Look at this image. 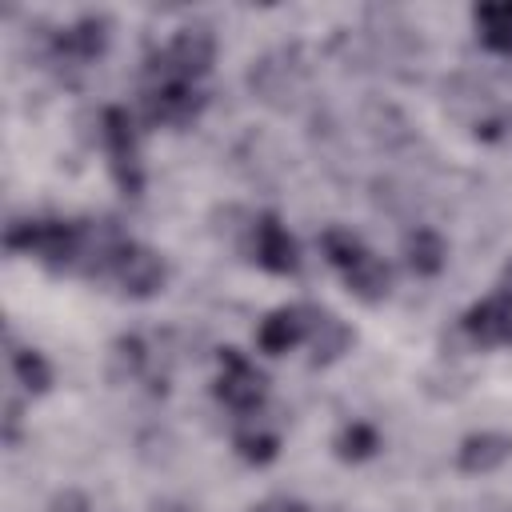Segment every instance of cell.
<instances>
[{"label":"cell","mask_w":512,"mask_h":512,"mask_svg":"<svg viewBox=\"0 0 512 512\" xmlns=\"http://www.w3.org/2000/svg\"><path fill=\"white\" fill-rule=\"evenodd\" d=\"M88 220H16L4 232L12 252L36 256L48 272H80L88 260Z\"/></svg>","instance_id":"1"},{"label":"cell","mask_w":512,"mask_h":512,"mask_svg":"<svg viewBox=\"0 0 512 512\" xmlns=\"http://www.w3.org/2000/svg\"><path fill=\"white\" fill-rule=\"evenodd\" d=\"M320 248H324L328 264L340 272L344 288H348L356 300L376 304V300L388 296V288H392V268H388L356 232H348V228H324Z\"/></svg>","instance_id":"2"},{"label":"cell","mask_w":512,"mask_h":512,"mask_svg":"<svg viewBox=\"0 0 512 512\" xmlns=\"http://www.w3.org/2000/svg\"><path fill=\"white\" fill-rule=\"evenodd\" d=\"M216 60V40L204 24L180 28L160 52L148 56V80H188L200 84Z\"/></svg>","instance_id":"3"},{"label":"cell","mask_w":512,"mask_h":512,"mask_svg":"<svg viewBox=\"0 0 512 512\" xmlns=\"http://www.w3.org/2000/svg\"><path fill=\"white\" fill-rule=\"evenodd\" d=\"M100 136H104V152H108V168L112 180L124 196H140L144 192V164H140V136H136V120L128 116V108L112 104L100 116Z\"/></svg>","instance_id":"4"},{"label":"cell","mask_w":512,"mask_h":512,"mask_svg":"<svg viewBox=\"0 0 512 512\" xmlns=\"http://www.w3.org/2000/svg\"><path fill=\"white\" fill-rule=\"evenodd\" d=\"M220 376H216V400L232 408L236 416H256L268 400V376L240 352V348H220Z\"/></svg>","instance_id":"5"},{"label":"cell","mask_w":512,"mask_h":512,"mask_svg":"<svg viewBox=\"0 0 512 512\" xmlns=\"http://www.w3.org/2000/svg\"><path fill=\"white\" fill-rule=\"evenodd\" d=\"M104 280H116V288L132 300H148L164 288L168 280V264L156 248L140 244V240H124L116 252H112V264H108V276Z\"/></svg>","instance_id":"6"},{"label":"cell","mask_w":512,"mask_h":512,"mask_svg":"<svg viewBox=\"0 0 512 512\" xmlns=\"http://www.w3.org/2000/svg\"><path fill=\"white\" fill-rule=\"evenodd\" d=\"M204 88L188 84V80H148L140 108L148 124H168V128H184L204 112Z\"/></svg>","instance_id":"7"},{"label":"cell","mask_w":512,"mask_h":512,"mask_svg":"<svg viewBox=\"0 0 512 512\" xmlns=\"http://www.w3.org/2000/svg\"><path fill=\"white\" fill-rule=\"evenodd\" d=\"M108 40H112V24L104 16H80L76 24L52 36V60L64 68H88L92 60L104 56Z\"/></svg>","instance_id":"8"},{"label":"cell","mask_w":512,"mask_h":512,"mask_svg":"<svg viewBox=\"0 0 512 512\" xmlns=\"http://www.w3.org/2000/svg\"><path fill=\"white\" fill-rule=\"evenodd\" d=\"M248 232H252V256H256V264H260L264 272H272V276H292V272L300 268V248H296L292 232L280 224L276 212H260Z\"/></svg>","instance_id":"9"},{"label":"cell","mask_w":512,"mask_h":512,"mask_svg":"<svg viewBox=\"0 0 512 512\" xmlns=\"http://www.w3.org/2000/svg\"><path fill=\"white\" fill-rule=\"evenodd\" d=\"M460 328L480 344V348H504L512 344V292L496 288L488 300L472 304L460 316Z\"/></svg>","instance_id":"10"},{"label":"cell","mask_w":512,"mask_h":512,"mask_svg":"<svg viewBox=\"0 0 512 512\" xmlns=\"http://www.w3.org/2000/svg\"><path fill=\"white\" fill-rule=\"evenodd\" d=\"M308 340V304H292V308H276L260 320L256 328V344L268 352V356H284L292 352L296 344Z\"/></svg>","instance_id":"11"},{"label":"cell","mask_w":512,"mask_h":512,"mask_svg":"<svg viewBox=\"0 0 512 512\" xmlns=\"http://www.w3.org/2000/svg\"><path fill=\"white\" fill-rule=\"evenodd\" d=\"M512 460V436L508 432H472L460 440L456 448V464L460 472L468 476H484V472H496L500 464Z\"/></svg>","instance_id":"12"},{"label":"cell","mask_w":512,"mask_h":512,"mask_svg":"<svg viewBox=\"0 0 512 512\" xmlns=\"http://www.w3.org/2000/svg\"><path fill=\"white\" fill-rule=\"evenodd\" d=\"M348 340H352V332H348V324L340 320V316H332V312H324V308H308V344H312V360L316 364H328V360H336L344 348H348Z\"/></svg>","instance_id":"13"},{"label":"cell","mask_w":512,"mask_h":512,"mask_svg":"<svg viewBox=\"0 0 512 512\" xmlns=\"http://www.w3.org/2000/svg\"><path fill=\"white\" fill-rule=\"evenodd\" d=\"M444 260H448V248H444V236L436 228H412L404 236V264L416 276H440Z\"/></svg>","instance_id":"14"},{"label":"cell","mask_w":512,"mask_h":512,"mask_svg":"<svg viewBox=\"0 0 512 512\" xmlns=\"http://www.w3.org/2000/svg\"><path fill=\"white\" fill-rule=\"evenodd\" d=\"M476 20V36L484 48L492 52H512V0H496V4H480L472 12Z\"/></svg>","instance_id":"15"},{"label":"cell","mask_w":512,"mask_h":512,"mask_svg":"<svg viewBox=\"0 0 512 512\" xmlns=\"http://www.w3.org/2000/svg\"><path fill=\"white\" fill-rule=\"evenodd\" d=\"M236 452L248 464H272L276 452H280V432L276 428H264L260 424V412L256 416H244V424L236 432Z\"/></svg>","instance_id":"16"},{"label":"cell","mask_w":512,"mask_h":512,"mask_svg":"<svg viewBox=\"0 0 512 512\" xmlns=\"http://www.w3.org/2000/svg\"><path fill=\"white\" fill-rule=\"evenodd\" d=\"M12 376L32 396H44L52 388V364L36 348H12Z\"/></svg>","instance_id":"17"},{"label":"cell","mask_w":512,"mask_h":512,"mask_svg":"<svg viewBox=\"0 0 512 512\" xmlns=\"http://www.w3.org/2000/svg\"><path fill=\"white\" fill-rule=\"evenodd\" d=\"M376 448H380V432L368 420H352L336 436V456L340 460H368Z\"/></svg>","instance_id":"18"},{"label":"cell","mask_w":512,"mask_h":512,"mask_svg":"<svg viewBox=\"0 0 512 512\" xmlns=\"http://www.w3.org/2000/svg\"><path fill=\"white\" fill-rule=\"evenodd\" d=\"M112 364L120 376H144L148 368V344L140 336H120L112 348Z\"/></svg>","instance_id":"19"},{"label":"cell","mask_w":512,"mask_h":512,"mask_svg":"<svg viewBox=\"0 0 512 512\" xmlns=\"http://www.w3.org/2000/svg\"><path fill=\"white\" fill-rule=\"evenodd\" d=\"M48 512H92V504H88V496L80 488H64V492L52 496Z\"/></svg>","instance_id":"20"},{"label":"cell","mask_w":512,"mask_h":512,"mask_svg":"<svg viewBox=\"0 0 512 512\" xmlns=\"http://www.w3.org/2000/svg\"><path fill=\"white\" fill-rule=\"evenodd\" d=\"M252 512H308L300 500H288V496H272V500H264V504H256Z\"/></svg>","instance_id":"21"},{"label":"cell","mask_w":512,"mask_h":512,"mask_svg":"<svg viewBox=\"0 0 512 512\" xmlns=\"http://www.w3.org/2000/svg\"><path fill=\"white\" fill-rule=\"evenodd\" d=\"M500 288L512 292V260H508V268H504V276H500Z\"/></svg>","instance_id":"22"}]
</instances>
